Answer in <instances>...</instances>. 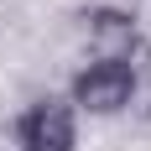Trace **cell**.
I'll list each match as a JSON object with an SVG mask.
<instances>
[{"instance_id": "1", "label": "cell", "mask_w": 151, "mask_h": 151, "mask_svg": "<svg viewBox=\"0 0 151 151\" xmlns=\"http://www.w3.org/2000/svg\"><path fill=\"white\" fill-rule=\"evenodd\" d=\"M141 94V68H130V63H83L73 73V83H68V104L78 109V115H120V109L136 104Z\"/></svg>"}, {"instance_id": "2", "label": "cell", "mask_w": 151, "mask_h": 151, "mask_svg": "<svg viewBox=\"0 0 151 151\" xmlns=\"http://www.w3.org/2000/svg\"><path fill=\"white\" fill-rule=\"evenodd\" d=\"M16 151H78V109L68 94H37L11 125Z\"/></svg>"}, {"instance_id": "3", "label": "cell", "mask_w": 151, "mask_h": 151, "mask_svg": "<svg viewBox=\"0 0 151 151\" xmlns=\"http://www.w3.org/2000/svg\"><path fill=\"white\" fill-rule=\"evenodd\" d=\"M89 47L94 63H130V68H146L151 47L141 37V21L130 5H89Z\"/></svg>"}]
</instances>
